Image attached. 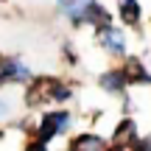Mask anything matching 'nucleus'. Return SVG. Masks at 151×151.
Here are the masks:
<instances>
[{"instance_id": "0eeeda50", "label": "nucleus", "mask_w": 151, "mask_h": 151, "mask_svg": "<svg viewBox=\"0 0 151 151\" xmlns=\"http://www.w3.org/2000/svg\"><path fill=\"white\" fill-rule=\"evenodd\" d=\"M137 137V129H134V120H120L118 129H115V146H126Z\"/></svg>"}, {"instance_id": "20e7f679", "label": "nucleus", "mask_w": 151, "mask_h": 151, "mask_svg": "<svg viewBox=\"0 0 151 151\" xmlns=\"http://www.w3.org/2000/svg\"><path fill=\"white\" fill-rule=\"evenodd\" d=\"M70 151H106V148H104V140L98 134H78L73 140Z\"/></svg>"}, {"instance_id": "6e6552de", "label": "nucleus", "mask_w": 151, "mask_h": 151, "mask_svg": "<svg viewBox=\"0 0 151 151\" xmlns=\"http://www.w3.org/2000/svg\"><path fill=\"white\" fill-rule=\"evenodd\" d=\"M45 118L50 120V123H53V129H56V134H62V132H67V126H70V112H45Z\"/></svg>"}, {"instance_id": "f257e3e1", "label": "nucleus", "mask_w": 151, "mask_h": 151, "mask_svg": "<svg viewBox=\"0 0 151 151\" xmlns=\"http://www.w3.org/2000/svg\"><path fill=\"white\" fill-rule=\"evenodd\" d=\"M98 39H101V45H104L112 56H120V53L126 50V37H123V31H118V28L98 31Z\"/></svg>"}, {"instance_id": "1a4fd4ad", "label": "nucleus", "mask_w": 151, "mask_h": 151, "mask_svg": "<svg viewBox=\"0 0 151 151\" xmlns=\"http://www.w3.org/2000/svg\"><path fill=\"white\" fill-rule=\"evenodd\" d=\"M25 151H48V146H42V143H37V140H31L25 146Z\"/></svg>"}, {"instance_id": "423d86ee", "label": "nucleus", "mask_w": 151, "mask_h": 151, "mask_svg": "<svg viewBox=\"0 0 151 151\" xmlns=\"http://www.w3.org/2000/svg\"><path fill=\"white\" fill-rule=\"evenodd\" d=\"M118 9H120V20L134 25L140 20V3L137 0H118Z\"/></svg>"}, {"instance_id": "9b49d317", "label": "nucleus", "mask_w": 151, "mask_h": 151, "mask_svg": "<svg viewBox=\"0 0 151 151\" xmlns=\"http://www.w3.org/2000/svg\"><path fill=\"white\" fill-rule=\"evenodd\" d=\"M109 151H123V146H112V148H109Z\"/></svg>"}, {"instance_id": "9d476101", "label": "nucleus", "mask_w": 151, "mask_h": 151, "mask_svg": "<svg viewBox=\"0 0 151 151\" xmlns=\"http://www.w3.org/2000/svg\"><path fill=\"white\" fill-rule=\"evenodd\" d=\"M137 151H151V143H148V140H143V143H137Z\"/></svg>"}, {"instance_id": "39448f33", "label": "nucleus", "mask_w": 151, "mask_h": 151, "mask_svg": "<svg viewBox=\"0 0 151 151\" xmlns=\"http://www.w3.org/2000/svg\"><path fill=\"white\" fill-rule=\"evenodd\" d=\"M98 84H101V90H106V92H123L126 78H123L120 70H109V73H104L101 78H98Z\"/></svg>"}, {"instance_id": "7ed1b4c3", "label": "nucleus", "mask_w": 151, "mask_h": 151, "mask_svg": "<svg viewBox=\"0 0 151 151\" xmlns=\"http://www.w3.org/2000/svg\"><path fill=\"white\" fill-rule=\"evenodd\" d=\"M90 3L92 0H59V11L65 17H70V22L73 25H84V11L90 9Z\"/></svg>"}, {"instance_id": "f03ea898", "label": "nucleus", "mask_w": 151, "mask_h": 151, "mask_svg": "<svg viewBox=\"0 0 151 151\" xmlns=\"http://www.w3.org/2000/svg\"><path fill=\"white\" fill-rule=\"evenodd\" d=\"M120 73H123L126 84H151V76L143 70V62L140 59H126L123 67H120Z\"/></svg>"}]
</instances>
